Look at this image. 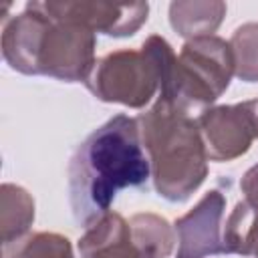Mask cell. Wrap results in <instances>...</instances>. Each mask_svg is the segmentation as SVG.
I'll use <instances>...</instances> for the list:
<instances>
[{"label":"cell","instance_id":"6da1fadb","mask_svg":"<svg viewBox=\"0 0 258 258\" xmlns=\"http://www.w3.org/2000/svg\"><path fill=\"white\" fill-rule=\"evenodd\" d=\"M149 173L139 121L111 117L77 147L69 165V200L77 224L91 228L111 212L121 189L147 183Z\"/></svg>","mask_w":258,"mask_h":258},{"label":"cell","instance_id":"7a4b0ae2","mask_svg":"<svg viewBox=\"0 0 258 258\" xmlns=\"http://www.w3.org/2000/svg\"><path fill=\"white\" fill-rule=\"evenodd\" d=\"M137 121L155 191L167 202H185L208 177V155L198 121L163 99H157Z\"/></svg>","mask_w":258,"mask_h":258},{"label":"cell","instance_id":"3957f363","mask_svg":"<svg viewBox=\"0 0 258 258\" xmlns=\"http://www.w3.org/2000/svg\"><path fill=\"white\" fill-rule=\"evenodd\" d=\"M173 60L171 44L163 36L151 34L141 50L121 48L97 58L85 85L103 103L141 109L161 89Z\"/></svg>","mask_w":258,"mask_h":258},{"label":"cell","instance_id":"277c9868","mask_svg":"<svg viewBox=\"0 0 258 258\" xmlns=\"http://www.w3.org/2000/svg\"><path fill=\"white\" fill-rule=\"evenodd\" d=\"M230 40L216 34L185 40L179 56L163 77L159 97L183 113H204L216 103L234 77Z\"/></svg>","mask_w":258,"mask_h":258},{"label":"cell","instance_id":"5b68a950","mask_svg":"<svg viewBox=\"0 0 258 258\" xmlns=\"http://www.w3.org/2000/svg\"><path fill=\"white\" fill-rule=\"evenodd\" d=\"M36 8L42 18L34 46L32 75H46L64 83H85L97 62L95 32L73 20L52 16L42 2H36Z\"/></svg>","mask_w":258,"mask_h":258},{"label":"cell","instance_id":"8992f818","mask_svg":"<svg viewBox=\"0 0 258 258\" xmlns=\"http://www.w3.org/2000/svg\"><path fill=\"white\" fill-rule=\"evenodd\" d=\"M208 161H232L242 157L258 139L254 101L210 107L198 117Z\"/></svg>","mask_w":258,"mask_h":258},{"label":"cell","instance_id":"52a82bcc","mask_svg":"<svg viewBox=\"0 0 258 258\" xmlns=\"http://www.w3.org/2000/svg\"><path fill=\"white\" fill-rule=\"evenodd\" d=\"M42 6L58 18L73 20L95 34H107L115 38L133 36L147 20L149 4H109V2H42Z\"/></svg>","mask_w":258,"mask_h":258},{"label":"cell","instance_id":"ba28073f","mask_svg":"<svg viewBox=\"0 0 258 258\" xmlns=\"http://www.w3.org/2000/svg\"><path fill=\"white\" fill-rule=\"evenodd\" d=\"M226 210V198L218 189H210L204 198L181 218L175 220L177 254L175 258H206L224 254L222 244V220Z\"/></svg>","mask_w":258,"mask_h":258},{"label":"cell","instance_id":"9c48e42d","mask_svg":"<svg viewBox=\"0 0 258 258\" xmlns=\"http://www.w3.org/2000/svg\"><path fill=\"white\" fill-rule=\"evenodd\" d=\"M79 252L81 258H153L133 242L129 222L117 212L105 214L87 228L79 240Z\"/></svg>","mask_w":258,"mask_h":258},{"label":"cell","instance_id":"30bf717a","mask_svg":"<svg viewBox=\"0 0 258 258\" xmlns=\"http://www.w3.org/2000/svg\"><path fill=\"white\" fill-rule=\"evenodd\" d=\"M226 16L220 0H177L169 4V24L185 40L212 36Z\"/></svg>","mask_w":258,"mask_h":258},{"label":"cell","instance_id":"8fae6325","mask_svg":"<svg viewBox=\"0 0 258 258\" xmlns=\"http://www.w3.org/2000/svg\"><path fill=\"white\" fill-rule=\"evenodd\" d=\"M34 222V200L32 196L16 185L2 183L0 187V232L4 248L12 242H20Z\"/></svg>","mask_w":258,"mask_h":258},{"label":"cell","instance_id":"7c38bea8","mask_svg":"<svg viewBox=\"0 0 258 258\" xmlns=\"http://www.w3.org/2000/svg\"><path fill=\"white\" fill-rule=\"evenodd\" d=\"M224 254L250 256L258 250V206L240 200L222 226Z\"/></svg>","mask_w":258,"mask_h":258},{"label":"cell","instance_id":"4fadbf2b","mask_svg":"<svg viewBox=\"0 0 258 258\" xmlns=\"http://www.w3.org/2000/svg\"><path fill=\"white\" fill-rule=\"evenodd\" d=\"M133 242L153 258H167L175 244V234L169 222L157 214L143 212L129 220Z\"/></svg>","mask_w":258,"mask_h":258},{"label":"cell","instance_id":"5bb4252c","mask_svg":"<svg viewBox=\"0 0 258 258\" xmlns=\"http://www.w3.org/2000/svg\"><path fill=\"white\" fill-rule=\"evenodd\" d=\"M234 75L244 83H258V22L238 26L230 38Z\"/></svg>","mask_w":258,"mask_h":258},{"label":"cell","instance_id":"9a60e30c","mask_svg":"<svg viewBox=\"0 0 258 258\" xmlns=\"http://www.w3.org/2000/svg\"><path fill=\"white\" fill-rule=\"evenodd\" d=\"M6 258H75L71 240L56 232H36L20 240Z\"/></svg>","mask_w":258,"mask_h":258},{"label":"cell","instance_id":"2e32d148","mask_svg":"<svg viewBox=\"0 0 258 258\" xmlns=\"http://www.w3.org/2000/svg\"><path fill=\"white\" fill-rule=\"evenodd\" d=\"M240 189L244 194V200H248L254 206H258V163H254L244 173V177L240 181Z\"/></svg>","mask_w":258,"mask_h":258},{"label":"cell","instance_id":"e0dca14e","mask_svg":"<svg viewBox=\"0 0 258 258\" xmlns=\"http://www.w3.org/2000/svg\"><path fill=\"white\" fill-rule=\"evenodd\" d=\"M254 101V111H256V117H258V99H252Z\"/></svg>","mask_w":258,"mask_h":258},{"label":"cell","instance_id":"ac0fdd59","mask_svg":"<svg viewBox=\"0 0 258 258\" xmlns=\"http://www.w3.org/2000/svg\"><path fill=\"white\" fill-rule=\"evenodd\" d=\"M256 258H258V250H256Z\"/></svg>","mask_w":258,"mask_h":258}]
</instances>
